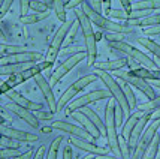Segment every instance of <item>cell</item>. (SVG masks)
Masks as SVG:
<instances>
[{
	"mask_svg": "<svg viewBox=\"0 0 160 159\" xmlns=\"http://www.w3.org/2000/svg\"><path fill=\"white\" fill-rule=\"evenodd\" d=\"M84 0H72V2H68V5H66V11L68 9H77L78 6H81L82 5Z\"/></svg>",
	"mask_w": 160,
	"mask_h": 159,
	"instance_id": "46",
	"label": "cell"
},
{
	"mask_svg": "<svg viewBox=\"0 0 160 159\" xmlns=\"http://www.w3.org/2000/svg\"><path fill=\"white\" fill-rule=\"evenodd\" d=\"M123 90H124V95L127 98V102H129V107H130V110H135L136 108V96H135V93H133L132 90V86L127 83H123Z\"/></svg>",
	"mask_w": 160,
	"mask_h": 159,
	"instance_id": "30",
	"label": "cell"
},
{
	"mask_svg": "<svg viewBox=\"0 0 160 159\" xmlns=\"http://www.w3.org/2000/svg\"><path fill=\"white\" fill-rule=\"evenodd\" d=\"M51 128H52V129H58V131H62V132H66V134H69L72 137H78V138H84V140L91 138V135L85 131L84 128L77 126V125H73V123H68V122L57 120V122H52V123H51Z\"/></svg>",
	"mask_w": 160,
	"mask_h": 159,
	"instance_id": "14",
	"label": "cell"
},
{
	"mask_svg": "<svg viewBox=\"0 0 160 159\" xmlns=\"http://www.w3.org/2000/svg\"><path fill=\"white\" fill-rule=\"evenodd\" d=\"M130 74L139 77L142 80H147V81L160 80V71H150V69H145V68H139V69H132Z\"/></svg>",
	"mask_w": 160,
	"mask_h": 159,
	"instance_id": "24",
	"label": "cell"
},
{
	"mask_svg": "<svg viewBox=\"0 0 160 159\" xmlns=\"http://www.w3.org/2000/svg\"><path fill=\"white\" fill-rule=\"evenodd\" d=\"M66 5H68V2H63V0H56V3H54V11H56L57 18L63 24L68 21L66 20Z\"/></svg>",
	"mask_w": 160,
	"mask_h": 159,
	"instance_id": "28",
	"label": "cell"
},
{
	"mask_svg": "<svg viewBox=\"0 0 160 159\" xmlns=\"http://www.w3.org/2000/svg\"><path fill=\"white\" fill-rule=\"evenodd\" d=\"M118 143H120V153H121V159H130V155H133V152H132V149H130V146H129V143H127L123 137H120Z\"/></svg>",
	"mask_w": 160,
	"mask_h": 159,
	"instance_id": "34",
	"label": "cell"
},
{
	"mask_svg": "<svg viewBox=\"0 0 160 159\" xmlns=\"http://www.w3.org/2000/svg\"><path fill=\"white\" fill-rule=\"evenodd\" d=\"M156 159H160V152H159V155H157V158H156Z\"/></svg>",
	"mask_w": 160,
	"mask_h": 159,
	"instance_id": "55",
	"label": "cell"
},
{
	"mask_svg": "<svg viewBox=\"0 0 160 159\" xmlns=\"http://www.w3.org/2000/svg\"><path fill=\"white\" fill-rule=\"evenodd\" d=\"M69 144L75 146L81 150H85L90 155H94V156H99V155H108V150L103 149V147H99L94 143H91L90 140H84V138H78V137H70L69 138Z\"/></svg>",
	"mask_w": 160,
	"mask_h": 159,
	"instance_id": "16",
	"label": "cell"
},
{
	"mask_svg": "<svg viewBox=\"0 0 160 159\" xmlns=\"http://www.w3.org/2000/svg\"><path fill=\"white\" fill-rule=\"evenodd\" d=\"M47 146H41L39 149H38V152L35 153V156H33V159H45L47 158Z\"/></svg>",
	"mask_w": 160,
	"mask_h": 159,
	"instance_id": "43",
	"label": "cell"
},
{
	"mask_svg": "<svg viewBox=\"0 0 160 159\" xmlns=\"http://www.w3.org/2000/svg\"><path fill=\"white\" fill-rule=\"evenodd\" d=\"M70 116H72V119H75L77 122H79V123L82 125V128H84V129H85L87 132H88V134H90L91 138L98 140V138H100V137H102V134H100V131L98 129V126L93 123V122H91L90 119L87 117V116H85V114H84L81 110L73 111V113H72Z\"/></svg>",
	"mask_w": 160,
	"mask_h": 159,
	"instance_id": "20",
	"label": "cell"
},
{
	"mask_svg": "<svg viewBox=\"0 0 160 159\" xmlns=\"http://www.w3.org/2000/svg\"><path fill=\"white\" fill-rule=\"evenodd\" d=\"M109 47L112 50H115V51H121V53H124L126 56H129L132 60L141 65L142 68H145V69H150V71H159L157 69V65L154 62L153 59H150L148 56L144 53V51H141V50L132 47L130 44H127V42H109Z\"/></svg>",
	"mask_w": 160,
	"mask_h": 159,
	"instance_id": "5",
	"label": "cell"
},
{
	"mask_svg": "<svg viewBox=\"0 0 160 159\" xmlns=\"http://www.w3.org/2000/svg\"><path fill=\"white\" fill-rule=\"evenodd\" d=\"M102 99H109V92L108 90H93V92H88L82 96H79L78 99H73L72 102L68 107V111H66V116H70L73 111H78L84 108V107H88L90 104L96 102V101H102Z\"/></svg>",
	"mask_w": 160,
	"mask_h": 159,
	"instance_id": "9",
	"label": "cell"
},
{
	"mask_svg": "<svg viewBox=\"0 0 160 159\" xmlns=\"http://www.w3.org/2000/svg\"><path fill=\"white\" fill-rule=\"evenodd\" d=\"M129 65L130 63L127 59H117V60H108V62H96L94 68H96V71H103V72H111V71L117 72Z\"/></svg>",
	"mask_w": 160,
	"mask_h": 159,
	"instance_id": "21",
	"label": "cell"
},
{
	"mask_svg": "<svg viewBox=\"0 0 160 159\" xmlns=\"http://www.w3.org/2000/svg\"><path fill=\"white\" fill-rule=\"evenodd\" d=\"M35 83H36V86L39 87L41 93L43 95V99L47 101L49 111H51V113H57V99H56V96H54L52 89H51V84L47 81V78L42 75V74H38V75L35 77Z\"/></svg>",
	"mask_w": 160,
	"mask_h": 159,
	"instance_id": "13",
	"label": "cell"
},
{
	"mask_svg": "<svg viewBox=\"0 0 160 159\" xmlns=\"http://www.w3.org/2000/svg\"><path fill=\"white\" fill-rule=\"evenodd\" d=\"M105 14L108 17H111L114 20H124V21H129V14L124 12L123 9H105Z\"/></svg>",
	"mask_w": 160,
	"mask_h": 159,
	"instance_id": "33",
	"label": "cell"
},
{
	"mask_svg": "<svg viewBox=\"0 0 160 159\" xmlns=\"http://www.w3.org/2000/svg\"><path fill=\"white\" fill-rule=\"evenodd\" d=\"M94 159H120V156H109V155H99V156H94Z\"/></svg>",
	"mask_w": 160,
	"mask_h": 159,
	"instance_id": "49",
	"label": "cell"
},
{
	"mask_svg": "<svg viewBox=\"0 0 160 159\" xmlns=\"http://www.w3.org/2000/svg\"><path fill=\"white\" fill-rule=\"evenodd\" d=\"M43 59V54L39 51H30L27 50L26 53H18V54L3 56L0 57V66L6 65H18V63H36Z\"/></svg>",
	"mask_w": 160,
	"mask_h": 159,
	"instance_id": "12",
	"label": "cell"
},
{
	"mask_svg": "<svg viewBox=\"0 0 160 159\" xmlns=\"http://www.w3.org/2000/svg\"><path fill=\"white\" fill-rule=\"evenodd\" d=\"M151 119H153V120H160V108L156 110L153 114H151Z\"/></svg>",
	"mask_w": 160,
	"mask_h": 159,
	"instance_id": "50",
	"label": "cell"
},
{
	"mask_svg": "<svg viewBox=\"0 0 160 159\" xmlns=\"http://www.w3.org/2000/svg\"><path fill=\"white\" fill-rule=\"evenodd\" d=\"M98 78H99L98 74L84 75V77H81V78H78L77 81L72 84L70 87H68V89H66V92H64L62 96H60V99L57 101V111H62L66 105L72 102V99L77 96L78 92H81V90H84V87H87V86H90L91 83H94Z\"/></svg>",
	"mask_w": 160,
	"mask_h": 159,
	"instance_id": "7",
	"label": "cell"
},
{
	"mask_svg": "<svg viewBox=\"0 0 160 159\" xmlns=\"http://www.w3.org/2000/svg\"><path fill=\"white\" fill-rule=\"evenodd\" d=\"M81 111H82L87 117L90 119L93 123L98 126V129L100 131L102 137H105V138H106V126H105V122H103V120H102V119L98 116V113H96L94 110H91L90 107H84V108H81Z\"/></svg>",
	"mask_w": 160,
	"mask_h": 159,
	"instance_id": "23",
	"label": "cell"
},
{
	"mask_svg": "<svg viewBox=\"0 0 160 159\" xmlns=\"http://www.w3.org/2000/svg\"><path fill=\"white\" fill-rule=\"evenodd\" d=\"M150 119H151V113H144V114H142V117L139 119V122H138L136 126L133 128L132 135H130V138H129V146H130L132 152L136 149V146H138V143H139L142 134L145 132L147 125H148V122H150Z\"/></svg>",
	"mask_w": 160,
	"mask_h": 159,
	"instance_id": "17",
	"label": "cell"
},
{
	"mask_svg": "<svg viewBox=\"0 0 160 159\" xmlns=\"http://www.w3.org/2000/svg\"><path fill=\"white\" fill-rule=\"evenodd\" d=\"M115 108H117V102L109 98L108 104L105 108V126H106V140H108V146L115 156H121L120 153V143H118V132H117V119H115Z\"/></svg>",
	"mask_w": 160,
	"mask_h": 159,
	"instance_id": "3",
	"label": "cell"
},
{
	"mask_svg": "<svg viewBox=\"0 0 160 159\" xmlns=\"http://www.w3.org/2000/svg\"><path fill=\"white\" fill-rule=\"evenodd\" d=\"M160 108V96H157L156 99H153V101H147V102H144V104L139 107V111H142V113H151L153 114L156 110H159Z\"/></svg>",
	"mask_w": 160,
	"mask_h": 159,
	"instance_id": "29",
	"label": "cell"
},
{
	"mask_svg": "<svg viewBox=\"0 0 160 159\" xmlns=\"http://www.w3.org/2000/svg\"><path fill=\"white\" fill-rule=\"evenodd\" d=\"M3 96L8 98V99H11V102L20 105V107H24V108H27V110H30V111H39V110H42V105L41 104H36V102H33V101L27 99L24 95H21L20 92H17V90H9V92H6Z\"/></svg>",
	"mask_w": 160,
	"mask_h": 159,
	"instance_id": "18",
	"label": "cell"
},
{
	"mask_svg": "<svg viewBox=\"0 0 160 159\" xmlns=\"http://www.w3.org/2000/svg\"><path fill=\"white\" fill-rule=\"evenodd\" d=\"M35 153L36 152H33V150L30 149V150H27L26 153H21V155H18V156H15V158H12V159H33Z\"/></svg>",
	"mask_w": 160,
	"mask_h": 159,
	"instance_id": "45",
	"label": "cell"
},
{
	"mask_svg": "<svg viewBox=\"0 0 160 159\" xmlns=\"http://www.w3.org/2000/svg\"><path fill=\"white\" fill-rule=\"evenodd\" d=\"M124 35L121 33H106V41L108 42H123Z\"/></svg>",
	"mask_w": 160,
	"mask_h": 159,
	"instance_id": "39",
	"label": "cell"
},
{
	"mask_svg": "<svg viewBox=\"0 0 160 159\" xmlns=\"http://www.w3.org/2000/svg\"><path fill=\"white\" fill-rule=\"evenodd\" d=\"M82 159H94V155H90V156H84Z\"/></svg>",
	"mask_w": 160,
	"mask_h": 159,
	"instance_id": "54",
	"label": "cell"
},
{
	"mask_svg": "<svg viewBox=\"0 0 160 159\" xmlns=\"http://www.w3.org/2000/svg\"><path fill=\"white\" fill-rule=\"evenodd\" d=\"M142 111H136V113H133V114H130L129 116V119L126 120V123L123 125V131H121V137L129 143V138H130V135H132V131L133 128L136 126V123L139 122V119L142 117Z\"/></svg>",
	"mask_w": 160,
	"mask_h": 159,
	"instance_id": "22",
	"label": "cell"
},
{
	"mask_svg": "<svg viewBox=\"0 0 160 159\" xmlns=\"http://www.w3.org/2000/svg\"><path fill=\"white\" fill-rule=\"evenodd\" d=\"M144 35L153 36V35H160V26H151V27L144 29Z\"/></svg>",
	"mask_w": 160,
	"mask_h": 159,
	"instance_id": "41",
	"label": "cell"
},
{
	"mask_svg": "<svg viewBox=\"0 0 160 159\" xmlns=\"http://www.w3.org/2000/svg\"><path fill=\"white\" fill-rule=\"evenodd\" d=\"M27 50L24 47H20V45H6L5 42L0 44V53H2V57L3 56H11V54H18V53H26Z\"/></svg>",
	"mask_w": 160,
	"mask_h": 159,
	"instance_id": "27",
	"label": "cell"
},
{
	"mask_svg": "<svg viewBox=\"0 0 160 159\" xmlns=\"http://www.w3.org/2000/svg\"><path fill=\"white\" fill-rule=\"evenodd\" d=\"M136 41H138V44H141L144 48L148 50L150 53H153V54L156 56V59L160 60V45L159 44H156V42L151 41V39H147V38H138Z\"/></svg>",
	"mask_w": 160,
	"mask_h": 159,
	"instance_id": "26",
	"label": "cell"
},
{
	"mask_svg": "<svg viewBox=\"0 0 160 159\" xmlns=\"http://www.w3.org/2000/svg\"><path fill=\"white\" fill-rule=\"evenodd\" d=\"M160 9V0H144V2H135L132 5V11H156Z\"/></svg>",
	"mask_w": 160,
	"mask_h": 159,
	"instance_id": "25",
	"label": "cell"
},
{
	"mask_svg": "<svg viewBox=\"0 0 160 159\" xmlns=\"http://www.w3.org/2000/svg\"><path fill=\"white\" fill-rule=\"evenodd\" d=\"M148 83L151 84L153 87H159L160 89V80H154V81H148Z\"/></svg>",
	"mask_w": 160,
	"mask_h": 159,
	"instance_id": "51",
	"label": "cell"
},
{
	"mask_svg": "<svg viewBox=\"0 0 160 159\" xmlns=\"http://www.w3.org/2000/svg\"><path fill=\"white\" fill-rule=\"evenodd\" d=\"M154 62H156V65H157V69L160 71V60H159V59H156V60H154Z\"/></svg>",
	"mask_w": 160,
	"mask_h": 159,
	"instance_id": "52",
	"label": "cell"
},
{
	"mask_svg": "<svg viewBox=\"0 0 160 159\" xmlns=\"http://www.w3.org/2000/svg\"><path fill=\"white\" fill-rule=\"evenodd\" d=\"M91 8L98 12V14H102V6H103V2H100V0H93V2H90Z\"/></svg>",
	"mask_w": 160,
	"mask_h": 159,
	"instance_id": "44",
	"label": "cell"
},
{
	"mask_svg": "<svg viewBox=\"0 0 160 159\" xmlns=\"http://www.w3.org/2000/svg\"><path fill=\"white\" fill-rule=\"evenodd\" d=\"M120 3H121V6H123V11H124V12H127V14L132 12V5H133L132 2H129V0H121Z\"/></svg>",
	"mask_w": 160,
	"mask_h": 159,
	"instance_id": "47",
	"label": "cell"
},
{
	"mask_svg": "<svg viewBox=\"0 0 160 159\" xmlns=\"http://www.w3.org/2000/svg\"><path fill=\"white\" fill-rule=\"evenodd\" d=\"M2 149H20V141L2 135Z\"/></svg>",
	"mask_w": 160,
	"mask_h": 159,
	"instance_id": "36",
	"label": "cell"
},
{
	"mask_svg": "<svg viewBox=\"0 0 160 159\" xmlns=\"http://www.w3.org/2000/svg\"><path fill=\"white\" fill-rule=\"evenodd\" d=\"M18 155H21V153H18V149H2L0 159H12Z\"/></svg>",
	"mask_w": 160,
	"mask_h": 159,
	"instance_id": "37",
	"label": "cell"
},
{
	"mask_svg": "<svg viewBox=\"0 0 160 159\" xmlns=\"http://www.w3.org/2000/svg\"><path fill=\"white\" fill-rule=\"evenodd\" d=\"M12 6V2L11 0H5V2H2V8H0V18H3L6 12L9 11V8Z\"/></svg>",
	"mask_w": 160,
	"mask_h": 159,
	"instance_id": "42",
	"label": "cell"
},
{
	"mask_svg": "<svg viewBox=\"0 0 160 159\" xmlns=\"http://www.w3.org/2000/svg\"><path fill=\"white\" fill-rule=\"evenodd\" d=\"M48 14H32V15H27V17H21L20 21L22 24H35V23H39V21L45 20V18H48Z\"/></svg>",
	"mask_w": 160,
	"mask_h": 159,
	"instance_id": "32",
	"label": "cell"
},
{
	"mask_svg": "<svg viewBox=\"0 0 160 159\" xmlns=\"http://www.w3.org/2000/svg\"><path fill=\"white\" fill-rule=\"evenodd\" d=\"M33 114L36 116V119H38V120H39V119H42V120H49V119H52V114H54V113H51V111L39 110V111H33Z\"/></svg>",
	"mask_w": 160,
	"mask_h": 159,
	"instance_id": "38",
	"label": "cell"
},
{
	"mask_svg": "<svg viewBox=\"0 0 160 159\" xmlns=\"http://www.w3.org/2000/svg\"><path fill=\"white\" fill-rule=\"evenodd\" d=\"M98 77L103 81L105 86L108 87V92H109L111 98L117 102V105H118L120 108L123 110V114H124V116H130V114H132V110H130V107H129L127 98H126V95H124V90L115 81V78H114L109 72H103V71H98Z\"/></svg>",
	"mask_w": 160,
	"mask_h": 159,
	"instance_id": "4",
	"label": "cell"
},
{
	"mask_svg": "<svg viewBox=\"0 0 160 159\" xmlns=\"http://www.w3.org/2000/svg\"><path fill=\"white\" fill-rule=\"evenodd\" d=\"M81 9L85 12V15L88 17V20L93 24H96L98 27H102L105 30H108V33H121V35H126V33H132L133 32V27H130V26H126V24H121V23H115V21L109 20L108 17H103L102 14H98L91 8L90 2H82Z\"/></svg>",
	"mask_w": 160,
	"mask_h": 159,
	"instance_id": "1",
	"label": "cell"
},
{
	"mask_svg": "<svg viewBox=\"0 0 160 159\" xmlns=\"http://www.w3.org/2000/svg\"><path fill=\"white\" fill-rule=\"evenodd\" d=\"M30 9L35 11V14H48V8L45 5V2H41V0H32L30 2Z\"/></svg>",
	"mask_w": 160,
	"mask_h": 159,
	"instance_id": "35",
	"label": "cell"
},
{
	"mask_svg": "<svg viewBox=\"0 0 160 159\" xmlns=\"http://www.w3.org/2000/svg\"><path fill=\"white\" fill-rule=\"evenodd\" d=\"M0 132H2V135L9 137V138H12V140H17V141L32 143V141H36V140H38V135H35V134H30V132H26V131H20V129H15V128H9V126H5V125L0 126Z\"/></svg>",
	"mask_w": 160,
	"mask_h": 159,
	"instance_id": "19",
	"label": "cell"
},
{
	"mask_svg": "<svg viewBox=\"0 0 160 159\" xmlns=\"http://www.w3.org/2000/svg\"><path fill=\"white\" fill-rule=\"evenodd\" d=\"M84 59H87V51H85V53H78V54H73V56H70V57H68V59L51 74V77H49V84H51V87L56 86L70 69H73L78 63L82 62Z\"/></svg>",
	"mask_w": 160,
	"mask_h": 159,
	"instance_id": "11",
	"label": "cell"
},
{
	"mask_svg": "<svg viewBox=\"0 0 160 159\" xmlns=\"http://www.w3.org/2000/svg\"><path fill=\"white\" fill-rule=\"evenodd\" d=\"M52 131V128H51V126H49V128H43V132H51Z\"/></svg>",
	"mask_w": 160,
	"mask_h": 159,
	"instance_id": "53",
	"label": "cell"
},
{
	"mask_svg": "<svg viewBox=\"0 0 160 159\" xmlns=\"http://www.w3.org/2000/svg\"><path fill=\"white\" fill-rule=\"evenodd\" d=\"M159 128H160V120H153V123H150L147 126L145 132L142 134V137H141L139 143L136 146V149L133 150L132 159H144V155L147 153V150H148L151 141H153L154 137H156Z\"/></svg>",
	"mask_w": 160,
	"mask_h": 159,
	"instance_id": "10",
	"label": "cell"
},
{
	"mask_svg": "<svg viewBox=\"0 0 160 159\" xmlns=\"http://www.w3.org/2000/svg\"><path fill=\"white\" fill-rule=\"evenodd\" d=\"M115 77L118 78L120 81L130 84V86H133V87H136L138 90H141V92L148 98V101H153V99L157 98L156 96V92H154L153 86L148 83L147 80H142V78H139V77L132 75L130 71H129V72H126V71H117V72H115Z\"/></svg>",
	"mask_w": 160,
	"mask_h": 159,
	"instance_id": "8",
	"label": "cell"
},
{
	"mask_svg": "<svg viewBox=\"0 0 160 159\" xmlns=\"http://www.w3.org/2000/svg\"><path fill=\"white\" fill-rule=\"evenodd\" d=\"M20 8H21V17H27L28 11H30V2L28 0H21Z\"/></svg>",
	"mask_w": 160,
	"mask_h": 159,
	"instance_id": "40",
	"label": "cell"
},
{
	"mask_svg": "<svg viewBox=\"0 0 160 159\" xmlns=\"http://www.w3.org/2000/svg\"><path fill=\"white\" fill-rule=\"evenodd\" d=\"M62 141H63V137H57L51 143V146L48 147V153H47V158L45 159H57V153H58V147L62 144Z\"/></svg>",
	"mask_w": 160,
	"mask_h": 159,
	"instance_id": "31",
	"label": "cell"
},
{
	"mask_svg": "<svg viewBox=\"0 0 160 159\" xmlns=\"http://www.w3.org/2000/svg\"><path fill=\"white\" fill-rule=\"evenodd\" d=\"M5 108L9 111H12L14 114H17L20 119H22L26 123H28L32 128H35L38 129L39 128V120L36 119V116L33 114V111L27 110V108H24V107H20V105L14 104V102H9L8 105H5Z\"/></svg>",
	"mask_w": 160,
	"mask_h": 159,
	"instance_id": "15",
	"label": "cell"
},
{
	"mask_svg": "<svg viewBox=\"0 0 160 159\" xmlns=\"http://www.w3.org/2000/svg\"><path fill=\"white\" fill-rule=\"evenodd\" d=\"M75 17H77L79 26L82 29L84 33V44H85V50H87V60L88 65L94 66L96 63V56H98V50H96V35L93 30V23L88 20V17L85 15L82 9H75Z\"/></svg>",
	"mask_w": 160,
	"mask_h": 159,
	"instance_id": "2",
	"label": "cell"
},
{
	"mask_svg": "<svg viewBox=\"0 0 160 159\" xmlns=\"http://www.w3.org/2000/svg\"><path fill=\"white\" fill-rule=\"evenodd\" d=\"M75 21L77 20L72 18V20H68L64 24L60 26V29L56 32V35H54L52 41H51V44H49L47 56H45V62H48V63L52 65V63L57 60L58 54L62 53V50H63V44H64V41H66V38H68V35H69L70 29H72V26H73Z\"/></svg>",
	"mask_w": 160,
	"mask_h": 159,
	"instance_id": "6",
	"label": "cell"
},
{
	"mask_svg": "<svg viewBox=\"0 0 160 159\" xmlns=\"http://www.w3.org/2000/svg\"><path fill=\"white\" fill-rule=\"evenodd\" d=\"M63 159H72V147H70V144L64 147V150H63Z\"/></svg>",
	"mask_w": 160,
	"mask_h": 159,
	"instance_id": "48",
	"label": "cell"
}]
</instances>
